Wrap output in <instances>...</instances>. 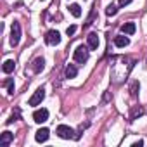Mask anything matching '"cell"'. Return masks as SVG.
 <instances>
[{"label":"cell","mask_w":147,"mask_h":147,"mask_svg":"<svg viewBox=\"0 0 147 147\" xmlns=\"http://www.w3.org/2000/svg\"><path fill=\"white\" fill-rule=\"evenodd\" d=\"M69 12L75 16V18H80V16H82V7H80L78 4H71V5H69Z\"/></svg>","instance_id":"cell-15"},{"label":"cell","mask_w":147,"mask_h":147,"mask_svg":"<svg viewBox=\"0 0 147 147\" xmlns=\"http://www.w3.org/2000/svg\"><path fill=\"white\" fill-rule=\"evenodd\" d=\"M142 114H144V109H142V107H138V109H135V111L131 113V116H130V119L133 121V119H135L137 116H142Z\"/></svg>","instance_id":"cell-18"},{"label":"cell","mask_w":147,"mask_h":147,"mask_svg":"<svg viewBox=\"0 0 147 147\" xmlns=\"http://www.w3.org/2000/svg\"><path fill=\"white\" fill-rule=\"evenodd\" d=\"M19 40H21V26H19V23L14 21L12 28H11V45L16 47L19 43Z\"/></svg>","instance_id":"cell-3"},{"label":"cell","mask_w":147,"mask_h":147,"mask_svg":"<svg viewBox=\"0 0 147 147\" xmlns=\"http://www.w3.org/2000/svg\"><path fill=\"white\" fill-rule=\"evenodd\" d=\"M118 4L119 5H128V4H131V0H118Z\"/></svg>","instance_id":"cell-21"},{"label":"cell","mask_w":147,"mask_h":147,"mask_svg":"<svg viewBox=\"0 0 147 147\" xmlns=\"http://www.w3.org/2000/svg\"><path fill=\"white\" fill-rule=\"evenodd\" d=\"M14 67H16V62H14L12 59H9V61H5V62H4V66H2V69H4V73H7V75H9V73H12V71H14Z\"/></svg>","instance_id":"cell-14"},{"label":"cell","mask_w":147,"mask_h":147,"mask_svg":"<svg viewBox=\"0 0 147 147\" xmlns=\"http://www.w3.org/2000/svg\"><path fill=\"white\" fill-rule=\"evenodd\" d=\"M106 14H107V16H116V14H118V5H116V4H111V5H107V9H106Z\"/></svg>","instance_id":"cell-16"},{"label":"cell","mask_w":147,"mask_h":147,"mask_svg":"<svg viewBox=\"0 0 147 147\" xmlns=\"http://www.w3.org/2000/svg\"><path fill=\"white\" fill-rule=\"evenodd\" d=\"M49 133H50V131H49V128H40V130L35 133V140H36V142H40V144H42V142H47Z\"/></svg>","instance_id":"cell-7"},{"label":"cell","mask_w":147,"mask_h":147,"mask_svg":"<svg viewBox=\"0 0 147 147\" xmlns=\"http://www.w3.org/2000/svg\"><path fill=\"white\" fill-rule=\"evenodd\" d=\"M135 23H125L123 26H121V31L125 33V35H133L135 33Z\"/></svg>","instance_id":"cell-12"},{"label":"cell","mask_w":147,"mask_h":147,"mask_svg":"<svg viewBox=\"0 0 147 147\" xmlns=\"http://www.w3.org/2000/svg\"><path fill=\"white\" fill-rule=\"evenodd\" d=\"M78 75V67L75 64H67L66 66V78H76Z\"/></svg>","instance_id":"cell-11"},{"label":"cell","mask_w":147,"mask_h":147,"mask_svg":"<svg viewBox=\"0 0 147 147\" xmlns=\"http://www.w3.org/2000/svg\"><path fill=\"white\" fill-rule=\"evenodd\" d=\"M4 85L9 88V94H14V82H12V80H5Z\"/></svg>","instance_id":"cell-17"},{"label":"cell","mask_w":147,"mask_h":147,"mask_svg":"<svg viewBox=\"0 0 147 147\" xmlns=\"http://www.w3.org/2000/svg\"><path fill=\"white\" fill-rule=\"evenodd\" d=\"M88 55H90V50L85 47V45H78L75 49V54H73V57H75V61L78 64H85L88 61Z\"/></svg>","instance_id":"cell-1"},{"label":"cell","mask_w":147,"mask_h":147,"mask_svg":"<svg viewBox=\"0 0 147 147\" xmlns=\"http://www.w3.org/2000/svg\"><path fill=\"white\" fill-rule=\"evenodd\" d=\"M43 99H45V90H43V88H38V90L31 95V99L28 100V104H30V106H40Z\"/></svg>","instance_id":"cell-6"},{"label":"cell","mask_w":147,"mask_h":147,"mask_svg":"<svg viewBox=\"0 0 147 147\" xmlns=\"http://www.w3.org/2000/svg\"><path fill=\"white\" fill-rule=\"evenodd\" d=\"M45 43L49 45H59L61 43V33L55 31V30H50L45 33Z\"/></svg>","instance_id":"cell-4"},{"label":"cell","mask_w":147,"mask_h":147,"mask_svg":"<svg viewBox=\"0 0 147 147\" xmlns=\"http://www.w3.org/2000/svg\"><path fill=\"white\" fill-rule=\"evenodd\" d=\"M12 138H14V135L11 131H4L2 135H0V147H7L12 142Z\"/></svg>","instance_id":"cell-8"},{"label":"cell","mask_w":147,"mask_h":147,"mask_svg":"<svg viewBox=\"0 0 147 147\" xmlns=\"http://www.w3.org/2000/svg\"><path fill=\"white\" fill-rule=\"evenodd\" d=\"M55 133H57V137L59 138H64V140H69V138H73L75 135V130H73L71 126H67V125H59L57 126V130H55Z\"/></svg>","instance_id":"cell-2"},{"label":"cell","mask_w":147,"mask_h":147,"mask_svg":"<svg viewBox=\"0 0 147 147\" xmlns=\"http://www.w3.org/2000/svg\"><path fill=\"white\" fill-rule=\"evenodd\" d=\"M128 43H130V40H128L126 36H123V35H121V36H116V38H114V45H116V47H119V49L126 47Z\"/></svg>","instance_id":"cell-13"},{"label":"cell","mask_w":147,"mask_h":147,"mask_svg":"<svg viewBox=\"0 0 147 147\" xmlns=\"http://www.w3.org/2000/svg\"><path fill=\"white\" fill-rule=\"evenodd\" d=\"M47 119H49V111H47L45 107H42V109H36V111L33 113V121H35V123L42 125V123H45Z\"/></svg>","instance_id":"cell-5"},{"label":"cell","mask_w":147,"mask_h":147,"mask_svg":"<svg viewBox=\"0 0 147 147\" xmlns=\"http://www.w3.org/2000/svg\"><path fill=\"white\" fill-rule=\"evenodd\" d=\"M75 33H76V26H75V24H73V26H67V30H66V35H67V36H73Z\"/></svg>","instance_id":"cell-19"},{"label":"cell","mask_w":147,"mask_h":147,"mask_svg":"<svg viewBox=\"0 0 147 147\" xmlns=\"http://www.w3.org/2000/svg\"><path fill=\"white\" fill-rule=\"evenodd\" d=\"M87 42H88V47H90L92 50H95V49L99 47V36H97V33H90V35L87 36Z\"/></svg>","instance_id":"cell-9"},{"label":"cell","mask_w":147,"mask_h":147,"mask_svg":"<svg viewBox=\"0 0 147 147\" xmlns=\"http://www.w3.org/2000/svg\"><path fill=\"white\" fill-rule=\"evenodd\" d=\"M137 88H138V83H133V87H131V95L133 97L137 95Z\"/></svg>","instance_id":"cell-20"},{"label":"cell","mask_w":147,"mask_h":147,"mask_svg":"<svg viewBox=\"0 0 147 147\" xmlns=\"http://www.w3.org/2000/svg\"><path fill=\"white\" fill-rule=\"evenodd\" d=\"M43 66H45V59H43V57H36V59L33 61V64H31V69H33L35 73H40V71L43 69Z\"/></svg>","instance_id":"cell-10"},{"label":"cell","mask_w":147,"mask_h":147,"mask_svg":"<svg viewBox=\"0 0 147 147\" xmlns=\"http://www.w3.org/2000/svg\"><path fill=\"white\" fill-rule=\"evenodd\" d=\"M142 145H144V142H142V140H138V142H135L131 147H142Z\"/></svg>","instance_id":"cell-22"}]
</instances>
